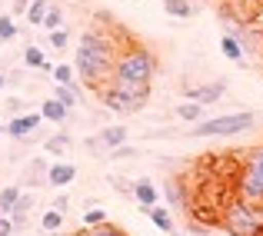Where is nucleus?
<instances>
[{
	"label": "nucleus",
	"mask_w": 263,
	"mask_h": 236,
	"mask_svg": "<svg viewBox=\"0 0 263 236\" xmlns=\"http://www.w3.org/2000/svg\"><path fill=\"white\" fill-rule=\"evenodd\" d=\"M147 217L154 220V226H157V230H163V233H170V236H180V233H177V226H174V213H170L167 206H160V203H157V206H150V210H147Z\"/></svg>",
	"instance_id": "ddd939ff"
},
{
	"label": "nucleus",
	"mask_w": 263,
	"mask_h": 236,
	"mask_svg": "<svg viewBox=\"0 0 263 236\" xmlns=\"http://www.w3.org/2000/svg\"><path fill=\"white\" fill-rule=\"evenodd\" d=\"M177 116L183 123H200V120H203V107L193 103V100H186V103H180V107H177Z\"/></svg>",
	"instance_id": "4be33fe9"
},
{
	"label": "nucleus",
	"mask_w": 263,
	"mask_h": 236,
	"mask_svg": "<svg viewBox=\"0 0 263 236\" xmlns=\"http://www.w3.org/2000/svg\"><path fill=\"white\" fill-rule=\"evenodd\" d=\"M67 44H70V33H67V27H60V30H50V47H53V50H64Z\"/></svg>",
	"instance_id": "c85d7f7f"
},
{
	"label": "nucleus",
	"mask_w": 263,
	"mask_h": 236,
	"mask_svg": "<svg viewBox=\"0 0 263 236\" xmlns=\"http://www.w3.org/2000/svg\"><path fill=\"white\" fill-rule=\"evenodd\" d=\"M44 150L50 156H64L67 150H70V133H53V136H47V143H44Z\"/></svg>",
	"instance_id": "a211bd4d"
},
{
	"label": "nucleus",
	"mask_w": 263,
	"mask_h": 236,
	"mask_svg": "<svg viewBox=\"0 0 263 236\" xmlns=\"http://www.w3.org/2000/svg\"><path fill=\"white\" fill-rule=\"evenodd\" d=\"M10 233H17V230H13V220L10 217H0V236H10Z\"/></svg>",
	"instance_id": "2f4dec72"
},
{
	"label": "nucleus",
	"mask_w": 263,
	"mask_h": 236,
	"mask_svg": "<svg viewBox=\"0 0 263 236\" xmlns=\"http://www.w3.org/2000/svg\"><path fill=\"white\" fill-rule=\"evenodd\" d=\"M50 77L57 83H67V87H73V80H77V73H73V64H57L50 70Z\"/></svg>",
	"instance_id": "a878e982"
},
{
	"label": "nucleus",
	"mask_w": 263,
	"mask_h": 236,
	"mask_svg": "<svg viewBox=\"0 0 263 236\" xmlns=\"http://www.w3.org/2000/svg\"><path fill=\"white\" fill-rule=\"evenodd\" d=\"M53 96H57V100L64 103L67 110H73V107H77V87H67V83H57Z\"/></svg>",
	"instance_id": "393cba45"
},
{
	"label": "nucleus",
	"mask_w": 263,
	"mask_h": 236,
	"mask_svg": "<svg viewBox=\"0 0 263 236\" xmlns=\"http://www.w3.org/2000/svg\"><path fill=\"white\" fill-rule=\"evenodd\" d=\"M110 186H114V190H120V193H130V196H134V183H127V180L110 176Z\"/></svg>",
	"instance_id": "7c9ffc66"
},
{
	"label": "nucleus",
	"mask_w": 263,
	"mask_h": 236,
	"mask_svg": "<svg viewBox=\"0 0 263 236\" xmlns=\"http://www.w3.org/2000/svg\"><path fill=\"white\" fill-rule=\"evenodd\" d=\"M64 223H67V213L53 210V206L40 217V230H44V233H60V230H64Z\"/></svg>",
	"instance_id": "dca6fc26"
},
{
	"label": "nucleus",
	"mask_w": 263,
	"mask_h": 236,
	"mask_svg": "<svg viewBox=\"0 0 263 236\" xmlns=\"http://www.w3.org/2000/svg\"><path fill=\"white\" fill-rule=\"evenodd\" d=\"M163 193H167V200H170V206H174V210H186V203H190V200H186L183 183H180V180L170 176L167 183H163Z\"/></svg>",
	"instance_id": "2eb2a0df"
},
{
	"label": "nucleus",
	"mask_w": 263,
	"mask_h": 236,
	"mask_svg": "<svg viewBox=\"0 0 263 236\" xmlns=\"http://www.w3.org/2000/svg\"><path fill=\"white\" fill-rule=\"evenodd\" d=\"M134 200H137V206H140V213H147L150 206L160 203V190H157L150 180H134Z\"/></svg>",
	"instance_id": "9d476101"
},
{
	"label": "nucleus",
	"mask_w": 263,
	"mask_h": 236,
	"mask_svg": "<svg viewBox=\"0 0 263 236\" xmlns=\"http://www.w3.org/2000/svg\"><path fill=\"white\" fill-rule=\"evenodd\" d=\"M30 4H33V0H13V13H27Z\"/></svg>",
	"instance_id": "f704fd0d"
},
{
	"label": "nucleus",
	"mask_w": 263,
	"mask_h": 236,
	"mask_svg": "<svg viewBox=\"0 0 263 236\" xmlns=\"http://www.w3.org/2000/svg\"><path fill=\"white\" fill-rule=\"evenodd\" d=\"M100 223H107V213H103L100 206H87L84 210V226H100Z\"/></svg>",
	"instance_id": "cd10ccee"
},
{
	"label": "nucleus",
	"mask_w": 263,
	"mask_h": 236,
	"mask_svg": "<svg viewBox=\"0 0 263 236\" xmlns=\"http://www.w3.org/2000/svg\"><path fill=\"white\" fill-rule=\"evenodd\" d=\"M227 96V80H213V83H200V87H186V100L200 103V107H213Z\"/></svg>",
	"instance_id": "0eeeda50"
},
{
	"label": "nucleus",
	"mask_w": 263,
	"mask_h": 236,
	"mask_svg": "<svg viewBox=\"0 0 263 236\" xmlns=\"http://www.w3.org/2000/svg\"><path fill=\"white\" fill-rule=\"evenodd\" d=\"M130 156H137V150H134V147H127V143H120V147L110 150V160H130Z\"/></svg>",
	"instance_id": "c756f323"
},
{
	"label": "nucleus",
	"mask_w": 263,
	"mask_h": 236,
	"mask_svg": "<svg viewBox=\"0 0 263 236\" xmlns=\"http://www.w3.org/2000/svg\"><path fill=\"white\" fill-rule=\"evenodd\" d=\"M220 53H223L230 64H243V57H247L243 44H240L233 33H223V37H220Z\"/></svg>",
	"instance_id": "4468645a"
},
{
	"label": "nucleus",
	"mask_w": 263,
	"mask_h": 236,
	"mask_svg": "<svg viewBox=\"0 0 263 236\" xmlns=\"http://www.w3.org/2000/svg\"><path fill=\"white\" fill-rule=\"evenodd\" d=\"M67 113H70V110H67L57 96H47V100L40 103V116H44L47 123H67Z\"/></svg>",
	"instance_id": "f8f14e48"
},
{
	"label": "nucleus",
	"mask_w": 263,
	"mask_h": 236,
	"mask_svg": "<svg viewBox=\"0 0 263 236\" xmlns=\"http://www.w3.org/2000/svg\"><path fill=\"white\" fill-rule=\"evenodd\" d=\"M220 226L227 236H263V203H250L233 193L220 210Z\"/></svg>",
	"instance_id": "7ed1b4c3"
},
{
	"label": "nucleus",
	"mask_w": 263,
	"mask_h": 236,
	"mask_svg": "<svg viewBox=\"0 0 263 236\" xmlns=\"http://www.w3.org/2000/svg\"><path fill=\"white\" fill-rule=\"evenodd\" d=\"M40 123H44L40 110L37 113H13V120L4 123V130H7V136H13V140H24V136H30L33 130H40Z\"/></svg>",
	"instance_id": "6e6552de"
},
{
	"label": "nucleus",
	"mask_w": 263,
	"mask_h": 236,
	"mask_svg": "<svg viewBox=\"0 0 263 236\" xmlns=\"http://www.w3.org/2000/svg\"><path fill=\"white\" fill-rule=\"evenodd\" d=\"M157 73V57L147 50L143 44H120L114 60V70H110V83H123V87H150Z\"/></svg>",
	"instance_id": "f03ea898"
},
{
	"label": "nucleus",
	"mask_w": 263,
	"mask_h": 236,
	"mask_svg": "<svg viewBox=\"0 0 263 236\" xmlns=\"http://www.w3.org/2000/svg\"><path fill=\"white\" fill-rule=\"evenodd\" d=\"M24 64L30 67V70H40V67L47 64V57H44V50H40L37 44H27L24 47Z\"/></svg>",
	"instance_id": "b1692460"
},
{
	"label": "nucleus",
	"mask_w": 263,
	"mask_h": 236,
	"mask_svg": "<svg viewBox=\"0 0 263 236\" xmlns=\"http://www.w3.org/2000/svg\"><path fill=\"white\" fill-rule=\"evenodd\" d=\"M227 4H230V7H237V10H250V7L257 4V0H227Z\"/></svg>",
	"instance_id": "473e14b6"
},
{
	"label": "nucleus",
	"mask_w": 263,
	"mask_h": 236,
	"mask_svg": "<svg viewBox=\"0 0 263 236\" xmlns=\"http://www.w3.org/2000/svg\"><path fill=\"white\" fill-rule=\"evenodd\" d=\"M73 180H77V166L67 163V160H57L53 166H47V183L57 186V190H67Z\"/></svg>",
	"instance_id": "1a4fd4ad"
},
{
	"label": "nucleus",
	"mask_w": 263,
	"mask_h": 236,
	"mask_svg": "<svg viewBox=\"0 0 263 236\" xmlns=\"http://www.w3.org/2000/svg\"><path fill=\"white\" fill-rule=\"evenodd\" d=\"M210 236H213V233H210Z\"/></svg>",
	"instance_id": "4c0bfd02"
},
{
	"label": "nucleus",
	"mask_w": 263,
	"mask_h": 236,
	"mask_svg": "<svg viewBox=\"0 0 263 236\" xmlns=\"http://www.w3.org/2000/svg\"><path fill=\"white\" fill-rule=\"evenodd\" d=\"M163 10L177 20H190L193 17V4L190 0H163Z\"/></svg>",
	"instance_id": "aec40b11"
},
{
	"label": "nucleus",
	"mask_w": 263,
	"mask_h": 236,
	"mask_svg": "<svg viewBox=\"0 0 263 236\" xmlns=\"http://www.w3.org/2000/svg\"><path fill=\"white\" fill-rule=\"evenodd\" d=\"M253 123H257V113L240 110V113H223V116H213V120H200L186 133L190 136H237V133L253 130Z\"/></svg>",
	"instance_id": "423d86ee"
},
{
	"label": "nucleus",
	"mask_w": 263,
	"mask_h": 236,
	"mask_svg": "<svg viewBox=\"0 0 263 236\" xmlns=\"http://www.w3.org/2000/svg\"><path fill=\"white\" fill-rule=\"evenodd\" d=\"M97 143H100L103 150H114V147H120V143H127V127H123V123L103 127V130H100V136H97Z\"/></svg>",
	"instance_id": "9b49d317"
},
{
	"label": "nucleus",
	"mask_w": 263,
	"mask_h": 236,
	"mask_svg": "<svg viewBox=\"0 0 263 236\" xmlns=\"http://www.w3.org/2000/svg\"><path fill=\"white\" fill-rule=\"evenodd\" d=\"M117 50H120V44H117L107 30L90 27V30H84L80 40H77V50H73V73H77L90 90H100L103 83L110 80Z\"/></svg>",
	"instance_id": "f257e3e1"
},
{
	"label": "nucleus",
	"mask_w": 263,
	"mask_h": 236,
	"mask_svg": "<svg viewBox=\"0 0 263 236\" xmlns=\"http://www.w3.org/2000/svg\"><path fill=\"white\" fill-rule=\"evenodd\" d=\"M17 37V24H13L10 13H0V44H7V40Z\"/></svg>",
	"instance_id": "bb28decb"
},
{
	"label": "nucleus",
	"mask_w": 263,
	"mask_h": 236,
	"mask_svg": "<svg viewBox=\"0 0 263 236\" xmlns=\"http://www.w3.org/2000/svg\"><path fill=\"white\" fill-rule=\"evenodd\" d=\"M64 20H67L64 7H57V4H53L50 10H47V17H44V24H40V27H44V30L50 33V30H60V27H64Z\"/></svg>",
	"instance_id": "5701e85b"
},
{
	"label": "nucleus",
	"mask_w": 263,
	"mask_h": 236,
	"mask_svg": "<svg viewBox=\"0 0 263 236\" xmlns=\"http://www.w3.org/2000/svg\"><path fill=\"white\" fill-rule=\"evenodd\" d=\"M7 87V77H4V73H0V90H4Z\"/></svg>",
	"instance_id": "c9c22d12"
},
{
	"label": "nucleus",
	"mask_w": 263,
	"mask_h": 236,
	"mask_svg": "<svg viewBox=\"0 0 263 236\" xmlns=\"http://www.w3.org/2000/svg\"><path fill=\"white\" fill-rule=\"evenodd\" d=\"M50 7H53V0H33V4L27 7V13H24V17H27V24H30V27H40Z\"/></svg>",
	"instance_id": "f3484780"
},
{
	"label": "nucleus",
	"mask_w": 263,
	"mask_h": 236,
	"mask_svg": "<svg viewBox=\"0 0 263 236\" xmlns=\"http://www.w3.org/2000/svg\"><path fill=\"white\" fill-rule=\"evenodd\" d=\"M4 133H7V130H4V123H0V136H4Z\"/></svg>",
	"instance_id": "e433bc0d"
},
{
	"label": "nucleus",
	"mask_w": 263,
	"mask_h": 236,
	"mask_svg": "<svg viewBox=\"0 0 263 236\" xmlns=\"http://www.w3.org/2000/svg\"><path fill=\"white\" fill-rule=\"evenodd\" d=\"M97 96H100V103L107 110H114V113H120V116H130V113H140L150 103V87H123V83L107 80L97 90Z\"/></svg>",
	"instance_id": "39448f33"
},
{
	"label": "nucleus",
	"mask_w": 263,
	"mask_h": 236,
	"mask_svg": "<svg viewBox=\"0 0 263 236\" xmlns=\"http://www.w3.org/2000/svg\"><path fill=\"white\" fill-rule=\"evenodd\" d=\"M20 193H24L20 186H4V190H0V217H10V213H13Z\"/></svg>",
	"instance_id": "6ab92c4d"
},
{
	"label": "nucleus",
	"mask_w": 263,
	"mask_h": 236,
	"mask_svg": "<svg viewBox=\"0 0 263 236\" xmlns=\"http://www.w3.org/2000/svg\"><path fill=\"white\" fill-rule=\"evenodd\" d=\"M53 210L67 213V210H70V200H67V196H57V200H53Z\"/></svg>",
	"instance_id": "72a5a7b5"
},
{
	"label": "nucleus",
	"mask_w": 263,
	"mask_h": 236,
	"mask_svg": "<svg viewBox=\"0 0 263 236\" xmlns=\"http://www.w3.org/2000/svg\"><path fill=\"white\" fill-rule=\"evenodd\" d=\"M233 193L250 203H263V143L250 147L240 156L237 173H233Z\"/></svg>",
	"instance_id": "20e7f679"
},
{
	"label": "nucleus",
	"mask_w": 263,
	"mask_h": 236,
	"mask_svg": "<svg viewBox=\"0 0 263 236\" xmlns=\"http://www.w3.org/2000/svg\"><path fill=\"white\" fill-rule=\"evenodd\" d=\"M70 236H127V233L107 220V223H100V226H84V230H77V233H70Z\"/></svg>",
	"instance_id": "412c9836"
}]
</instances>
